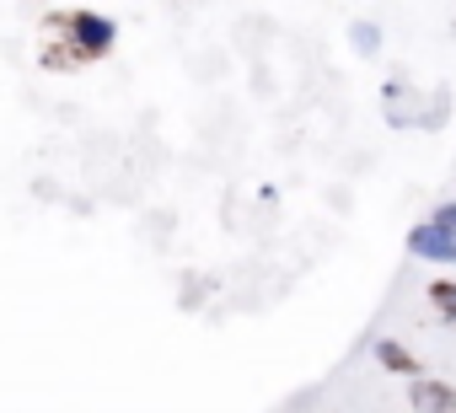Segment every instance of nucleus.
Instances as JSON below:
<instances>
[{
    "mask_svg": "<svg viewBox=\"0 0 456 413\" xmlns=\"http://www.w3.org/2000/svg\"><path fill=\"white\" fill-rule=\"evenodd\" d=\"M65 22H70V33L86 44V60H92V54H102V49L113 44V28H108L102 17H86V12H76V17H65Z\"/></svg>",
    "mask_w": 456,
    "mask_h": 413,
    "instance_id": "f257e3e1",
    "label": "nucleus"
},
{
    "mask_svg": "<svg viewBox=\"0 0 456 413\" xmlns=\"http://www.w3.org/2000/svg\"><path fill=\"white\" fill-rule=\"evenodd\" d=\"M408 402H419V408H456V392L440 386V381H419V386H408Z\"/></svg>",
    "mask_w": 456,
    "mask_h": 413,
    "instance_id": "f03ea898",
    "label": "nucleus"
},
{
    "mask_svg": "<svg viewBox=\"0 0 456 413\" xmlns=\"http://www.w3.org/2000/svg\"><path fill=\"white\" fill-rule=\"evenodd\" d=\"M429 296H435V306H440L445 317H456V285H451V279H435Z\"/></svg>",
    "mask_w": 456,
    "mask_h": 413,
    "instance_id": "7ed1b4c3",
    "label": "nucleus"
},
{
    "mask_svg": "<svg viewBox=\"0 0 456 413\" xmlns=\"http://www.w3.org/2000/svg\"><path fill=\"white\" fill-rule=\"evenodd\" d=\"M381 365H392V370H408V376H413V360H408L397 344H381Z\"/></svg>",
    "mask_w": 456,
    "mask_h": 413,
    "instance_id": "20e7f679",
    "label": "nucleus"
}]
</instances>
